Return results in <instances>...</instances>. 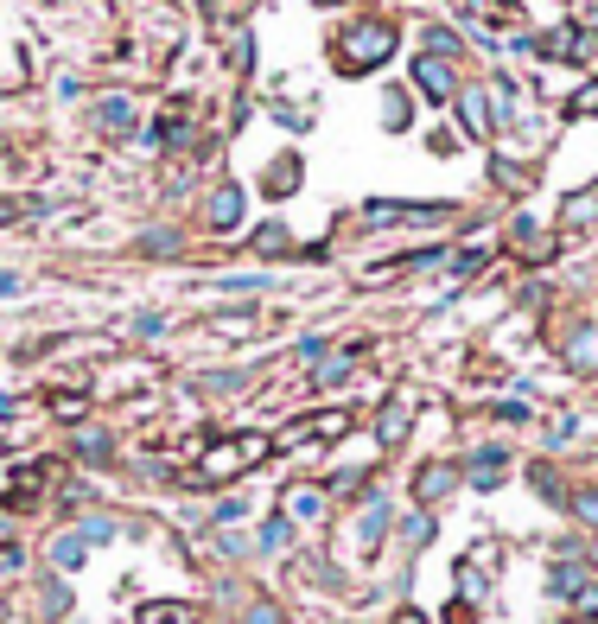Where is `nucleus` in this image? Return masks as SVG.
Segmentation results:
<instances>
[{"label": "nucleus", "instance_id": "1", "mask_svg": "<svg viewBox=\"0 0 598 624\" xmlns=\"http://www.w3.org/2000/svg\"><path fill=\"white\" fill-rule=\"evenodd\" d=\"M395 51V26H382V20H369V26H357L344 39V64L350 71H369V64H382Z\"/></svg>", "mask_w": 598, "mask_h": 624}, {"label": "nucleus", "instance_id": "2", "mask_svg": "<svg viewBox=\"0 0 598 624\" xmlns=\"http://www.w3.org/2000/svg\"><path fill=\"white\" fill-rule=\"evenodd\" d=\"M261 453H268V440H236V446H217V453H210L204 459V484H223V478H236L242 472V465H249V459H261Z\"/></svg>", "mask_w": 598, "mask_h": 624}, {"label": "nucleus", "instance_id": "3", "mask_svg": "<svg viewBox=\"0 0 598 624\" xmlns=\"http://www.w3.org/2000/svg\"><path fill=\"white\" fill-rule=\"evenodd\" d=\"M414 77H420V96H427V102H452V71H446L439 51H427V58L414 64Z\"/></svg>", "mask_w": 598, "mask_h": 624}, {"label": "nucleus", "instance_id": "4", "mask_svg": "<svg viewBox=\"0 0 598 624\" xmlns=\"http://www.w3.org/2000/svg\"><path fill=\"white\" fill-rule=\"evenodd\" d=\"M548 586L560 599H579L592 586V561H579V554H567V561H554V574H548Z\"/></svg>", "mask_w": 598, "mask_h": 624}, {"label": "nucleus", "instance_id": "5", "mask_svg": "<svg viewBox=\"0 0 598 624\" xmlns=\"http://www.w3.org/2000/svg\"><path fill=\"white\" fill-rule=\"evenodd\" d=\"M134 618H140V624H198V612H191L185 599H147Z\"/></svg>", "mask_w": 598, "mask_h": 624}, {"label": "nucleus", "instance_id": "6", "mask_svg": "<svg viewBox=\"0 0 598 624\" xmlns=\"http://www.w3.org/2000/svg\"><path fill=\"white\" fill-rule=\"evenodd\" d=\"M236 217H242V185H223L210 198V230H236Z\"/></svg>", "mask_w": 598, "mask_h": 624}, {"label": "nucleus", "instance_id": "7", "mask_svg": "<svg viewBox=\"0 0 598 624\" xmlns=\"http://www.w3.org/2000/svg\"><path fill=\"white\" fill-rule=\"evenodd\" d=\"M503 453H497V446H484V453L478 459H471V484H478V491H497V478H503Z\"/></svg>", "mask_w": 598, "mask_h": 624}, {"label": "nucleus", "instance_id": "8", "mask_svg": "<svg viewBox=\"0 0 598 624\" xmlns=\"http://www.w3.org/2000/svg\"><path fill=\"white\" fill-rule=\"evenodd\" d=\"M446 491H452V465H427V472H420V484H414L420 504H439Z\"/></svg>", "mask_w": 598, "mask_h": 624}, {"label": "nucleus", "instance_id": "9", "mask_svg": "<svg viewBox=\"0 0 598 624\" xmlns=\"http://www.w3.org/2000/svg\"><path fill=\"white\" fill-rule=\"evenodd\" d=\"M567 363L573 370H598V325H586V332L567 344Z\"/></svg>", "mask_w": 598, "mask_h": 624}, {"label": "nucleus", "instance_id": "10", "mask_svg": "<svg viewBox=\"0 0 598 624\" xmlns=\"http://www.w3.org/2000/svg\"><path fill=\"white\" fill-rule=\"evenodd\" d=\"M319 510H325L319 491H287V523H312Z\"/></svg>", "mask_w": 598, "mask_h": 624}, {"label": "nucleus", "instance_id": "11", "mask_svg": "<svg viewBox=\"0 0 598 624\" xmlns=\"http://www.w3.org/2000/svg\"><path fill=\"white\" fill-rule=\"evenodd\" d=\"M382 529H389V504H369V510H363V523H357V535H363V554L382 542Z\"/></svg>", "mask_w": 598, "mask_h": 624}, {"label": "nucleus", "instance_id": "12", "mask_svg": "<svg viewBox=\"0 0 598 624\" xmlns=\"http://www.w3.org/2000/svg\"><path fill=\"white\" fill-rule=\"evenodd\" d=\"M573 516L586 529H598V484H586V491H573Z\"/></svg>", "mask_w": 598, "mask_h": 624}, {"label": "nucleus", "instance_id": "13", "mask_svg": "<svg viewBox=\"0 0 598 624\" xmlns=\"http://www.w3.org/2000/svg\"><path fill=\"white\" fill-rule=\"evenodd\" d=\"M96 115L109 121V128H128V121H134V109H128L121 96H102V102H96Z\"/></svg>", "mask_w": 598, "mask_h": 624}, {"label": "nucleus", "instance_id": "14", "mask_svg": "<svg viewBox=\"0 0 598 624\" xmlns=\"http://www.w3.org/2000/svg\"><path fill=\"white\" fill-rule=\"evenodd\" d=\"M401 433H408V408L389 402V408H382V440H401Z\"/></svg>", "mask_w": 598, "mask_h": 624}, {"label": "nucleus", "instance_id": "15", "mask_svg": "<svg viewBox=\"0 0 598 624\" xmlns=\"http://www.w3.org/2000/svg\"><path fill=\"white\" fill-rule=\"evenodd\" d=\"M83 548H90L83 535H64V542L51 548V561H58V567H77V561H83Z\"/></svg>", "mask_w": 598, "mask_h": 624}, {"label": "nucleus", "instance_id": "16", "mask_svg": "<svg viewBox=\"0 0 598 624\" xmlns=\"http://www.w3.org/2000/svg\"><path fill=\"white\" fill-rule=\"evenodd\" d=\"M287 542H293V523H287V516H274V523L261 529V548H287Z\"/></svg>", "mask_w": 598, "mask_h": 624}, {"label": "nucleus", "instance_id": "17", "mask_svg": "<svg viewBox=\"0 0 598 624\" xmlns=\"http://www.w3.org/2000/svg\"><path fill=\"white\" fill-rule=\"evenodd\" d=\"M465 128H471V134H484V128H490V109H484V96H465Z\"/></svg>", "mask_w": 598, "mask_h": 624}, {"label": "nucleus", "instance_id": "18", "mask_svg": "<svg viewBox=\"0 0 598 624\" xmlns=\"http://www.w3.org/2000/svg\"><path fill=\"white\" fill-rule=\"evenodd\" d=\"M77 535H83V542H109V535H115V523H109V516H90V523H83Z\"/></svg>", "mask_w": 598, "mask_h": 624}, {"label": "nucleus", "instance_id": "19", "mask_svg": "<svg viewBox=\"0 0 598 624\" xmlns=\"http://www.w3.org/2000/svg\"><path fill=\"white\" fill-rule=\"evenodd\" d=\"M242 624H280V612H274L268 599H261V605H249V618H242Z\"/></svg>", "mask_w": 598, "mask_h": 624}, {"label": "nucleus", "instance_id": "20", "mask_svg": "<svg viewBox=\"0 0 598 624\" xmlns=\"http://www.w3.org/2000/svg\"><path fill=\"white\" fill-rule=\"evenodd\" d=\"M573 605H579V612H586V624H598V586H586V593H579Z\"/></svg>", "mask_w": 598, "mask_h": 624}, {"label": "nucleus", "instance_id": "21", "mask_svg": "<svg viewBox=\"0 0 598 624\" xmlns=\"http://www.w3.org/2000/svg\"><path fill=\"white\" fill-rule=\"evenodd\" d=\"M395 624H427V612H414V605H408V612H395Z\"/></svg>", "mask_w": 598, "mask_h": 624}, {"label": "nucleus", "instance_id": "22", "mask_svg": "<svg viewBox=\"0 0 598 624\" xmlns=\"http://www.w3.org/2000/svg\"><path fill=\"white\" fill-rule=\"evenodd\" d=\"M592 567H598V548H592Z\"/></svg>", "mask_w": 598, "mask_h": 624}, {"label": "nucleus", "instance_id": "23", "mask_svg": "<svg viewBox=\"0 0 598 624\" xmlns=\"http://www.w3.org/2000/svg\"><path fill=\"white\" fill-rule=\"evenodd\" d=\"M573 624H586V618H573Z\"/></svg>", "mask_w": 598, "mask_h": 624}]
</instances>
